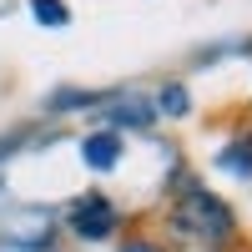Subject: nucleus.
Returning <instances> with one entry per match:
<instances>
[{
  "mask_svg": "<svg viewBox=\"0 0 252 252\" xmlns=\"http://www.w3.org/2000/svg\"><path fill=\"white\" fill-rule=\"evenodd\" d=\"M161 247L166 252H232L237 247V212L217 192L187 177L161 207Z\"/></svg>",
  "mask_w": 252,
  "mask_h": 252,
  "instance_id": "nucleus-1",
  "label": "nucleus"
},
{
  "mask_svg": "<svg viewBox=\"0 0 252 252\" xmlns=\"http://www.w3.org/2000/svg\"><path fill=\"white\" fill-rule=\"evenodd\" d=\"M66 227L81 242H106V237L121 232V212H116V202L106 192H86V197H76L66 207Z\"/></svg>",
  "mask_w": 252,
  "mask_h": 252,
  "instance_id": "nucleus-2",
  "label": "nucleus"
},
{
  "mask_svg": "<svg viewBox=\"0 0 252 252\" xmlns=\"http://www.w3.org/2000/svg\"><path fill=\"white\" fill-rule=\"evenodd\" d=\"M121 131H111V126H101V131L81 136V161L91 166V172H111V166L121 161Z\"/></svg>",
  "mask_w": 252,
  "mask_h": 252,
  "instance_id": "nucleus-3",
  "label": "nucleus"
},
{
  "mask_svg": "<svg viewBox=\"0 0 252 252\" xmlns=\"http://www.w3.org/2000/svg\"><path fill=\"white\" fill-rule=\"evenodd\" d=\"M217 166L232 172V177H242V182H252V126H242V131L217 152Z\"/></svg>",
  "mask_w": 252,
  "mask_h": 252,
  "instance_id": "nucleus-4",
  "label": "nucleus"
},
{
  "mask_svg": "<svg viewBox=\"0 0 252 252\" xmlns=\"http://www.w3.org/2000/svg\"><path fill=\"white\" fill-rule=\"evenodd\" d=\"M106 121H111V131H116V126H131V131H136V126H152L157 121V106L141 101V96H126V101H116V106L106 111Z\"/></svg>",
  "mask_w": 252,
  "mask_h": 252,
  "instance_id": "nucleus-5",
  "label": "nucleus"
},
{
  "mask_svg": "<svg viewBox=\"0 0 252 252\" xmlns=\"http://www.w3.org/2000/svg\"><path fill=\"white\" fill-rule=\"evenodd\" d=\"M152 106H157V116H192V91H187L182 81H166Z\"/></svg>",
  "mask_w": 252,
  "mask_h": 252,
  "instance_id": "nucleus-6",
  "label": "nucleus"
},
{
  "mask_svg": "<svg viewBox=\"0 0 252 252\" xmlns=\"http://www.w3.org/2000/svg\"><path fill=\"white\" fill-rule=\"evenodd\" d=\"M31 15L40 20V26H51V31L71 26V5H66V0H31Z\"/></svg>",
  "mask_w": 252,
  "mask_h": 252,
  "instance_id": "nucleus-7",
  "label": "nucleus"
},
{
  "mask_svg": "<svg viewBox=\"0 0 252 252\" xmlns=\"http://www.w3.org/2000/svg\"><path fill=\"white\" fill-rule=\"evenodd\" d=\"M116 252H166V247H161L157 232H126V237L116 242Z\"/></svg>",
  "mask_w": 252,
  "mask_h": 252,
  "instance_id": "nucleus-8",
  "label": "nucleus"
}]
</instances>
